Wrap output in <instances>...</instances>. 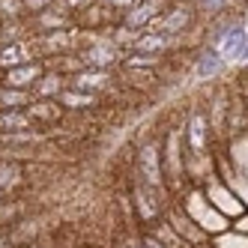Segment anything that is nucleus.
I'll list each match as a JSON object with an SVG mask.
<instances>
[{"mask_svg": "<svg viewBox=\"0 0 248 248\" xmlns=\"http://www.w3.org/2000/svg\"><path fill=\"white\" fill-rule=\"evenodd\" d=\"M105 3H111V6H117V9H132L138 0H105Z\"/></svg>", "mask_w": 248, "mask_h": 248, "instance_id": "aec40b11", "label": "nucleus"}, {"mask_svg": "<svg viewBox=\"0 0 248 248\" xmlns=\"http://www.w3.org/2000/svg\"><path fill=\"white\" fill-rule=\"evenodd\" d=\"M191 24V6L180 3V6H170V12L165 15V18H158V30L162 33H183L186 27Z\"/></svg>", "mask_w": 248, "mask_h": 248, "instance_id": "20e7f679", "label": "nucleus"}, {"mask_svg": "<svg viewBox=\"0 0 248 248\" xmlns=\"http://www.w3.org/2000/svg\"><path fill=\"white\" fill-rule=\"evenodd\" d=\"M153 239H155V242H162L165 248H186V242L180 239V233H176L170 224H162V227H158L155 233H153Z\"/></svg>", "mask_w": 248, "mask_h": 248, "instance_id": "ddd939ff", "label": "nucleus"}, {"mask_svg": "<svg viewBox=\"0 0 248 248\" xmlns=\"http://www.w3.org/2000/svg\"><path fill=\"white\" fill-rule=\"evenodd\" d=\"M138 173H140V183L162 188V168H158V150H155L153 144L140 150V155H138Z\"/></svg>", "mask_w": 248, "mask_h": 248, "instance_id": "f257e3e1", "label": "nucleus"}, {"mask_svg": "<svg viewBox=\"0 0 248 248\" xmlns=\"http://www.w3.org/2000/svg\"><path fill=\"white\" fill-rule=\"evenodd\" d=\"M188 138H191V150L203 153V147H206V120L201 114H194L188 120Z\"/></svg>", "mask_w": 248, "mask_h": 248, "instance_id": "6e6552de", "label": "nucleus"}, {"mask_svg": "<svg viewBox=\"0 0 248 248\" xmlns=\"http://www.w3.org/2000/svg\"><path fill=\"white\" fill-rule=\"evenodd\" d=\"M198 248H209V245H198Z\"/></svg>", "mask_w": 248, "mask_h": 248, "instance_id": "393cba45", "label": "nucleus"}, {"mask_svg": "<svg viewBox=\"0 0 248 248\" xmlns=\"http://www.w3.org/2000/svg\"><path fill=\"white\" fill-rule=\"evenodd\" d=\"M66 3L72 6V9H78V6H87V3H90V0H66Z\"/></svg>", "mask_w": 248, "mask_h": 248, "instance_id": "5701e85b", "label": "nucleus"}, {"mask_svg": "<svg viewBox=\"0 0 248 248\" xmlns=\"http://www.w3.org/2000/svg\"><path fill=\"white\" fill-rule=\"evenodd\" d=\"M39 81H42V84H39V93H42V96L60 90V81H57V78H51V75H48V78H39Z\"/></svg>", "mask_w": 248, "mask_h": 248, "instance_id": "a211bd4d", "label": "nucleus"}, {"mask_svg": "<svg viewBox=\"0 0 248 248\" xmlns=\"http://www.w3.org/2000/svg\"><path fill=\"white\" fill-rule=\"evenodd\" d=\"M30 129V117L18 114V111H9V114H0V132H21Z\"/></svg>", "mask_w": 248, "mask_h": 248, "instance_id": "9d476101", "label": "nucleus"}, {"mask_svg": "<svg viewBox=\"0 0 248 248\" xmlns=\"http://www.w3.org/2000/svg\"><path fill=\"white\" fill-rule=\"evenodd\" d=\"M18 0H0V12H3V15H15V12H18Z\"/></svg>", "mask_w": 248, "mask_h": 248, "instance_id": "6ab92c4d", "label": "nucleus"}, {"mask_svg": "<svg viewBox=\"0 0 248 248\" xmlns=\"http://www.w3.org/2000/svg\"><path fill=\"white\" fill-rule=\"evenodd\" d=\"M216 248H248V236L245 233H227L216 239Z\"/></svg>", "mask_w": 248, "mask_h": 248, "instance_id": "2eb2a0df", "label": "nucleus"}, {"mask_svg": "<svg viewBox=\"0 0 248 248\" xmlns=\"http://www.w3.org/2000/svg\"><path fill=\"white\" fill-rule=\"evenodd\" d=\"M42 78V69L39 66H30V63H24V66H18V69H9L6 72V87H15V90H18V87H27V84H36Z\"/></svg>", "mask_w": 248, "mask_h": 248, "instance_id": "39448f33", "label": "nucleus"}, {"mask_svg": "<svg viewBox=\"0 0 248 248\" xmlns=\"http://www.w3.org/2000/svg\"><path fill=\"white\" fill-rule=\"evenodd\" d=\"M63 102L72 105V108H84V105L93 102V96H90V93H81V96H78V93H63Z\"/></svg>", "mask_w": 248, "mask_h": 248, "instance_id": "f3484780", "label": "nucleus"}, {"mask_svg": "<svg viewBox=\"0 0 248 248\" xmlns=\"http://www.w3.org/2000/svg\"><path fill=\"white\" fill-rule=\"evenodd\" d=\"M221 57H218V51H206V54L198 60V75L201 78H209V75H216L218 69H221Z\"/></svg>", "mask_w": 248, "mask_h": 248, "instance_id": "f8f14e48", "label": "nucleus"}, {"mask_svg": "<svg viewBox=\"0 0 248 248\" xmlns=\"http://www.w3.org/2000/svg\"><path fill=\"white\" fill-rule=\"evenodd\" d=\"M12 183H18V168L15 165H0V188H6Z\"/></svg>", "mask_w": 248, "mask_h": 248, "instance_id": "dca6fc26", "label": "nucleus"}, {"mask_svg": "<svg viewBox=\"0 0 248 248\" xmlns=\"http://www.w3.org/2000/svg\"><path fill=\"white\" fill-rule=\"evenodd\" d=\"M158 0H138V3L126 12V27L129 30H138V27H144V24H150L155 15H158Z\"/></svg>", "mask_w": 248, "mask_h": 248, "instance_id": "7ed1b4c3", "label": "nucleus"}, {"mask_svg": "<svg viewBox=\"0 0 248 248\" xmlns=\"http://www.w3.org/2000/svg\"><path fill=\"white\" fill-rule=\"evenodd\" d=\"M84 63H90L93 69H105L114 63V48L111 45H96L90 51H84Z\"/></svg>", "mask_w": 248, "mask_h": 248, "instance_id": "1a4fd4ad", "label": "nucleus"}, {"mask_svg": "<svg viewBox=\"0 0 248 248\" xmlns=\"http://www.w3.org/2000/svg\"><path fill=\"white\" fill-rule=\"evenodd\" d=\"M105 84H108V75H105L102 69H93V72H84V75L75 78L78 90H81V87H84V90H99V87H105Z\"/></svg>", "mask_w": 248, "mask_h": 248, "instance_id": "9b49d317", "label": "nucleus"}, {"mask_svg": "<svg viewBox=\"0 0 248 248\" xmlns=\"http://www.w3.org/2000/svg\"><path fill=\"white\" fill-rule=\"evenodd\" d=\"M0 248H9V242H6V239H0Z\"/></svg>", "mask_w": 248, "mask_h": 248, "instance_id": "b1692460", "label": "nucleus"}, {"mask_svg": "<svg viewBox=\"0 0 248 248\" xmlns=\"http://www.w3.org/2000/svg\"><path fill=\"white\" fill-rule=\"evenodd\" d=\"M27 57H30V48H27V45L12 42V45H3V48H0V66L18 69V66L27 63Z\"/></svg>", "mask_w": 248, "mask_h": 248, "instance_id": "0eeeda50", "label": "nucleus"}, {"mask_svg": "<svg viewBox=\"0 0 248 248\" xmlns=\"http://www.w3.org/2000/svg\"><path fill=\"white\" fill-rule=\"evenodd\" d=\"M21 102H27V96L24 93H18V90H15V87H12V90H0V105H3V108H21Z\"/></svg>", "mask_w": 248, "mask_h": 248, "instance_id": "4468645a", "label": "nucleus"}, {"mask_svg": "<svg viewBox=\"0 0 248 248\" xmlns=\"http://www.w3.org/2000/svg\"><path fill=\"white\" fill-rule=\"evenodd\" d=\"M236 233H245V236H248V218H242V221L236 224Z\"/></svg>", "mask_w": 248, "mask_h": 248, "instance_id": "4be33fe9", "label": "nucleus"}, {"mask_svg": "<svg viewBox=\"0 0 248 248\" xmlns=\"http://www.w3.org/2000/svg\"><path fill=\"white\" fill-rule=\"evenodd\" d=\"M216 51H218V57H221V60L245 54V30H242L239 24H236V27H230V30H224L221 36H218V42H216Z\"/></svg>", "mask_w": 248, "mask_h": 248, "instance_id": "f03ea898", "label": "nucleus"}, {"mask_svg": "<svg viewBox=\"0 0 248 248\" xmlns=\"http://www.w3.org/2000/svg\"><path fill=\"white\" fill-rule=\"evenodd\" d=\"M168 45H170V36H168V33H162V30H158V33H140V36L132 42L135 51H153V54L165 51Z\"/></svg>", "mask_w": 248, "mask_h": 248, "instance_id": "423d86ee", "label": "nucleus"}, {"mask_svg": "<svg viewBox=\"0 0 248 248\" xmlns=\"http://www.w3.org/2000/svg\"><path fill=\"white\" fill-rule=\"evenodd\" d=\"M221 3H224V0H201V6H203V9H218Z\"/></svg>", "mask_w": 248, "mask_h": 248, "instance_id": "412c9836", "label": "nucleus"}]
</instances>
